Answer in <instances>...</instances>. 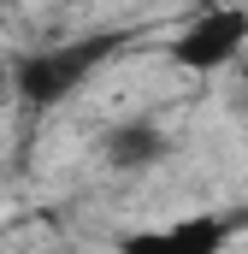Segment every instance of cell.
<instances>
[{
  "label": "cell",
  "instance_id": "obj_3",
  "mask_svg": "<svg viewBox=\"0 0 248 254\" xmlns=\"http://www.w3.org/2000/svg\"><path fill=\"white\" fill-rule=\"evenodd\" d=\"M101 160H107L113 172H148V166L166 160V130L154 125V119H124V125L107 130Z\"/></svg>",
  "mask_w": 248,
  "mask_h": 254
},
{
  "label": "cell",
  "instance_id": "obj_4",
  "mask_svg": "<svg viewBox=\"0 0 248 254\" xmlns=\"http://www.w3.org/2000/svg\"><path fill=\"white\" fill-rule=\"evenodd\" d=\"M225 243H231V219H219V213L178 219V225H166V231L130 237V249H172V254H219Z\"/></svg>",
  "mask_w": 248,
  "mask_h": 254
},
{
  "label": "cell",
  "instance_id": "obj_1",
  "mask_svg": "<svg viewBox=\"0 0 248 254\" xmlns=\"http://www.w3.org/2000/svg\"><path fill=\"white\" fill-rule=\"evenodd\" d=\"M130 48V30H89L77 42H60V48H42V54H24L12 65V89L24 107H60L71 89H83L101 65Z\"/></svg>",
  "mask_w": 248,
  "mask_h": 254
},
{
  "label": "cell",
  "instance_id": "obj_2",
  "mask_svg": "<svg viewBox=\"0 0 248 254\" xmlns=\"http://www.w3.org/2000/svg\"><path fill=\"white\" fill-rule=\"evenodd\" d=\"M248 48V12L243 6H207L201 18H189V30L172 42V65L184 71H219Z\"/></svg>",
  "mask_w": 248,
  "mask_h": 254
}]
</instances>
